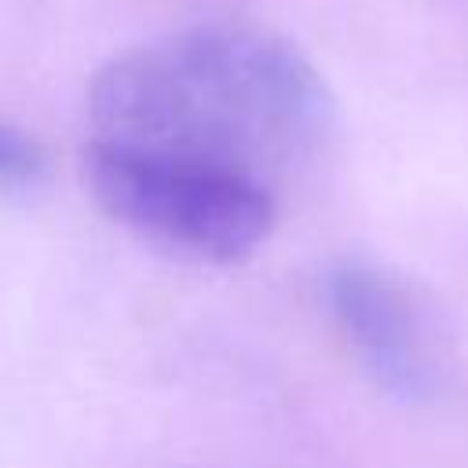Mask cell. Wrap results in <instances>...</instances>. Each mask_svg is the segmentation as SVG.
<instances>
[{
	"label": "cell",
	"mask_w": 468,
	"mask_h": 468,
	"mask_svg": "<svg viewBox=\"0 0 468 468\" xmlns=\"http://www.w3.org/2000/svg\"><path fill=\"white\" fill-rule=\"evenodd\" d=\"M44 168V154L40 146L11 128V124H0V186H15V183H33Z\"/></svg>",
	"instance_id": "obj_4"
},
{
	"label": "cell",
	"mask_w": 468,
	"mask_h": 468,
	"mask_svg": "<svg viewBox=\"0 0 468 468\" xmlns=\"http://www.w3.org/2000/svg\"><path fill=\"white\" fill-rule=\"evenodd\" d=\"M88 117L91 139L271 186L318 150L333 124V95L285 37L212 22L113 55L91 77Z\"/></svg>",
	"instance_id": "obj_1"
},
{
	"label": "cell",
	"mask_w": 468,
	"mask_h": 468,
	"mask_svg": "<svg viewBox=\"0 0 468 468\" xmlns=\"http://www.w3.org/2000/svg\"><path fill=\"white\" fill-rule=\"evenodd\" d=\"M91 201L124 230L194 263H238L274 230V186L106 139L84 146Z\"/></svg>",
	"instance_id": "obj_2"
},
{
	"label": "cell",
	"mask_w": 468,
	"mask_h": 468,
	"mask_svg": "<svg viewBox=\"0 0 468 468\" xmlns=\"http://www.w3.org/2000/svg\"><path fill=\"white\" fill-rule=\"evenodd\" d=\"M325 311L362 366L395 399H428L439 384V351L417 296L388 271L344 260L322 278Z\"/></svg>",
	"instance_id": "obj_3"
}]
</instances>
